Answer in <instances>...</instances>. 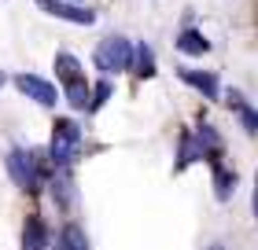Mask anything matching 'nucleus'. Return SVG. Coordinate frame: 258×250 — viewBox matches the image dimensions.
Listing matches in <instances>:
<instances>
[{
    "instance_id": "nucleus-5",
    "label": "nucleus",
    "mask_w": 258,
    "mask_h": 250,
    "mask_svg": "<svg viewBox=\"0 0 258 250\" xmlns=\"http://www.w3.org/2000/svg\"><path fill=\"white\" fill-rule=\"evenodd\" d=\"M37 8L55 15V19H63V22H78V26H92V22H96V11L92 8L70 4V0H37Z\"/></svg>"
},
{
    "instance_id": "nucleus-16",
    "label": "nucleus",
    "mask_w": 258,
    "mask_h": 250,
    "mask_svg": "<svg viewBox=\"0 0 258 250\" xmlns=\"http://www.w3.org/2000/svg\"><path fill=\"white\" fill-rule=\"evenodd\" d=\"M0 85H4V74H0Z\"/></svg>"
},
{
    "instance_id": "nucleus-4",
    "label": "nucleus",
    "mask_w": 258,
    "mask_h": 250,
    "mask_svg": "<svg viewBox=\"0 0 258 250\" xmlns=\"http://www.w3.org/2000/svg\"><path fill=\"white\" fill-rule=\"evenodd\" d=\"M8 177H11L19 188H26V192H37L41 173H37V162H33V154L19 151V147L8 151Z\"/></svg>"
},
{
    "instance_id": "nucleus-1",
    "label": "nucleus",
    "mask_w": 258,
    "mask_h": 250,
    "mask_svg": "<svg viewBox=\"0 0 258 250\" xmlns=\"http://www.w3.org/2000/svg\"><path fill=\"white\" fill-rule=\"evenodd\" d=\"M55 74H59L63 89H67V100H70V107H78V111H89L92 89H89L85 74H81V63H78V59L70 55V52H59V55H55Z\"/></svg>"
},
{
    "instance_id": "nucleus-14",
    "label": "nucleus",
    "mask_w": 258,
    "mask_h": 250,
    "mask_svg": "<svg viewBox=\"0 0 258 250\" xmlns=\"http://www.w3.org/2000/svg\"><path fill=\"white\" fill-rule=\"evenodd\" d=\"M254 217H258V173H254Z\"/></svg>"
},
{
    "instance_id": "nucleus-9",
    "label": "nucleus",
    "mask_w": 258,
    "mask_h": 250,
    "mask_svg": "<svg viewBox=\"0 0 258 250\" xmlns=\"http://www.w3.org/2000/svg\"><path fill=\"white\" fill-rule=\"evenodd\" d=\"M229 107H232V111H236V114H240V122H243V129H247V133L254 136V133H258V111H254V107H251L247 100H243V96H240V92H236V89H232V92H229Z\"/></svg>"
},
{
    "instance_id": "nucleus-12",
    "label": "nucleus",
    "mask_w": 258,
    "mask_h": 250,
    "mask_svg": "<svg viewBox=\"0 0 258 250\" xmlns=\"http://www.w3.org/2000/svg\"><path fill=\"white\" fill-rule=\"evenodd\" d=\"M133 55H137V74H140V77H151V74H155V59H151L148 44H137Z\"/></svg>"
},
{
    "instance_id": "nucleus-7",
    "label": "nucleus",
    "mask_w": 258,
    "mask_h": 250,
    "mask_svg": "<svg viewBox=\"0 0 258 250\" xmlns=\"http://www.w3.org/2000/svg\"><path fill=\"white\" fill-rule=\"evenodd\" d=\"M177 77L184 81V85H192V89H199V92H203V96L207 100H218V74H210V70H177Z\"/></svg>"
},
{
    "instance_id": "nucleus-11",
    "label": "nucleus",
    "mask_w": 258,
    "mask_h": 250,
    "mask_svg": "<svg viewBox=\"0 0 258 250\" xmlns=\"http://www.w3.org/2000/svg\"><path fill=\"white\" fill-rule=\"evenodd\" d=\"M210 165H214V195H218L221 202H225V199L232 195V184H236V177L221 170V162H210Z\"/></svg>"
},
{
    "instance_id": "nucleus-13",
    "label": "nucleus",
    "mask_w": 258,
    "mask_h": 250,
    "mask_svg": "<svg viewBox=\"0 0 258 250\" xmlns=\"http://www.w3.org/2000/svg\"><path fill=\"white\" fill-rule=\"evenodd\" d=\"M111 100V81H100L96 89H92V100H89V111H100L103 103Z\"/></svg>"
},
{
    "instance_id": "nucleus-8",
    "label": "nucleus",
    "mask_w": 258,
    "mask_h": 250,
    "mask_svg": "<svg viewBox=\"0 0 258 250\" xmlns=\"http://www.w3.org/2000/svg\"><path fill=\"white\" fill-rule=\"evenodd\" d=\"M22 250H48V228L37 213H30L22 224Z\"/></svg>"
},
{
    "instance_id": "nucleus-15",
    "label": "nucleus",
    "mask_w": 258,
    "mask_h": 250,
    "mask_svg": "<svg viewBox=\"0 0 258 250\" xmlns=\"http://www.w3.org/2000/svg\"><path fill=\"white\" fill-rule=\"evenodd\" d=\"M210 250H225V246H210Z\"/></svg>"
},
{
    "instance_id": "nucleus-10",
    "label": "nucleus",
    "mask_w": 258,
    "mask_h": 250,
    "mask_svg": "<svg viewBox=\"0 0 258 250\" xmlns=\"http://www.w3.org/2000/svg\"><path fill=\"white\" fill-rule=\"evenodd\" d=\"M177 52H184V55H207V52H210V41H207L199 30H181Z\"/></svg>"
},
{
    "instance_id": "nucleus-17",
    "label": "nucleus",
    "mask_w": 258,
    "mask_h": 250,
    "mask_svg": "<svg viewBox=\"0 0 258 250\" xmlns=\"http://www.w3.org/2000/svg\"><path fill=\"white\" fill-rule=\"evenodd\" d=\"M70 4H74V0H70Z\"/></svg>"
},
{
    "instance_id": "nucleus-6",
    "label": "nucleus",
    "mask_w": 258,
    "mask_h": 250,
    "mask_svg": "<svg viewBox=\"0 0 258 250\" xmlns=\"http://www.w3.org/2000/svg\"><path fill=\"white\" fill-rule=\"evenodd\" d=\"M15 89L22 92V96H30L33 103H41V107H55V103H59L55 85H52V81H44V77H37V74H19L15 77Z\"/></svg>"
},
{
    "instance_id": "nucleus-2",
    "label": "nucleus",
    "mask_w": 258,
    "mask_h": 250,
    "mask_svg": "<svg viewBox=\"0 0 258 250\" xmlns=\"http://www.w3.org/2000/svg\"><path fill=\"white\" fill-rule=\"evenodd\" d=\"M78 144H81V125L74 118H59L55 129H52V147H48L52 162L55 165H70L74 154H78Z\"/></svg>"
},
{
    "instance_id": "nucleus-3",
    "label": "nucleus",
    "mask_w": 258,
    "mask_h": 250,
    "mask_svg": "<svg viewBox=\"0 0 258 250\" xmlns=\"http://www.w3.org/2000/svg\"><path fill=\"white\" fill-rule=\"evenodd\" d=\"M133 48L137 44H129L125 37H107L96 48V66L103 74H122V70L133 63Z\"/></svg>"
}]
</instances>
